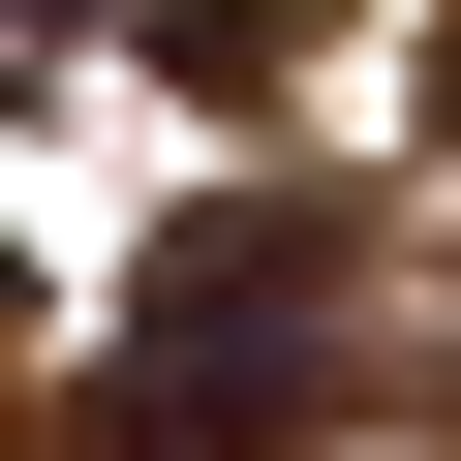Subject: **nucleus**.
<instances>
[{
  "label": "nucleus",
  "instance_id": "f257e3e1",
  "mask_svg": "<svg viewBox=\"0 0 461 461\" xmlns=\"http://www.w3.org/2000/svg\"><path fill=\"white\" fill-rule=\"evenodd\" d=\"M308 215H185L154 247V308H123V461H247L277 400H308Z\"/></svg>",
  "mask_w": 461,
  "mask_h": 461
},
{
  "label": "nucleus",
  "instance_id": "f03ea898",
  "mask_svg": "<svg viewBox=\"0 0 461 461\" xmlns=\"http://www.w3.org/2000/svg\"><path fill=\"white\" fill-rule=\"evenodd\" d=\"M0 32H93V0H0Z\"/></svg>",
  "mask_w": 461,
  "mask_h": 461
}]
</instances>
